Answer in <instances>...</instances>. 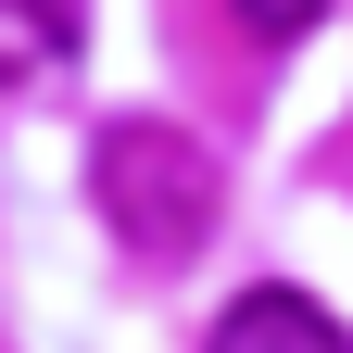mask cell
I'll list each match as a JSON object with an SVG mask.
<instances>
[{"label": "cell", "mask_w": 353, "mask_h": 353, "mask_svg": "<svg viewBox=\"0 0 353 353\" xmlns=\"http://www.w3.org/2000/svg\"><path fill=\"white\" fill-rule=\"evenodd\" d=\"M88 202H101V228L126 240V265H190L214 240V202H228V176L190 126L164 114H114L101 139H88Z\"/></svg>", "instance_id": "1"}, {"label": "cell", "mask_w": 353, "mask_h": 353, "mask_svg": "<svg viewBox=\"0 0 353 353\" xmlns=\"http://www.w3.org/2000/svg\"><path fill=\"white\" fill-rule=\"evenodd\" d=\"M202 353H353V328L328 316L316 290H290V278H252L228 316H214V341Z\"/></svg>", "instance_id": "2"}, {"label": "cell", "mask_w": 353, "mask_h": 353, "mask_svg": "<svg viewBox=\"0 0 353 353\" xmlns=\"http://www.w3.org/2000/svg\"><path fill=\"white\" fill-rule=\"evenodd\" d=\"M88 38V0H0V88H51Z\"/></svg>", "instance_id": "3"}, {"label": "cell", "mask_w": 353, "mask_h": 353, "mask_svg": "<svg viewBox=\"0 0 353 353\" xmlns=\"http://www.w3.org/2000/svg\"><path fill=\"white\" fill-rule=\"evenodd\" d=\"M228 13H240L252 38H303V26H316V13H328V0H228Z\"/></svg>", "instance_id": "4"}]
</instances>
